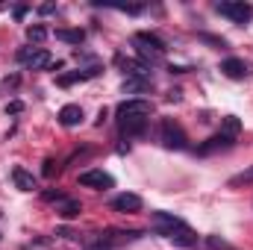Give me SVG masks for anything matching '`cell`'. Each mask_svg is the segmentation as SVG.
<instances>
[{
	"mask_svg": "<svg viewBox=\"0 0 253 250\" xmlns=\"http://www.w3.org/2000/svg\"><path fill=\"white\" fill-rule=\"evenodd\" d=\"M153 227L159 236H165L168 242L180 245V248H194L197 245V233L191 230L189 224L171 212H153Z\"/></svg>",
	"mask_w": 253,
	"mask_h": 250,
	"instance_id": "6da1fadb",
	"label": "cell"
},
{
	"mask_svg": "<svg viewBox=\"0 0 253 250\" xmlns=\"http://www.w3.org/2000/svg\"><path fill=\"white\" fill-rule=\"evenodd\" d=\"M215 12L224 15V18H230L233 24H248L253 18V6L245 3V0H224V3L215 6Z\"/></svg>",
	"mask_w": 253,
	"mask_h": 250,
	"instance_id": "7a4b0ae2",
	"label": "cell"
},
{
	"mask_svg": "<svg viewBox=\"0 0 253 250\" xmlns=\"http://www.w3.org/2000/svg\"><path fill=\"white\" fill-rule=\"evenodd\" d=\"M159 138H162V144H165L168 150H186V147H189V138H186L183 126L177 124V121H171V118H165V121H162Z\"/></svg>",
	"mask_w": 253,
	"mask_h": 250,
	"instance_id": "3957f363",
	"label": "cell"
},
{
	"mask_svg": "<svg viewBox=\"0 0 253 250\" xmlns=\"http://www.w3.org/2000/svg\"><path fill=\"white\" fill-rule=\"evenodd\" d=\"M83 188H94V191H106V188L115 186V180L106 174V171H100V168H91V171H83L80 174V180H77Z\"/></svg>",
	"mask_w": 253,
	"mask_h": 250,
	"instance_id": "277c9868",
	"label": "cell"
},
{
	"mask_svg": "<svg viewBox=\"0 0 253 250\" xmlns=\"http://www.w3.org/2000/svg\"><path fill=\"white\" fill-rule=\"evenodd\" d=\"M233 144H236V138L218 129V132H215L212 138H206V141H203V144L197 147V153H200V156H209V153H218V150H230Z\"/></svg>",
	"mask_w": 253,
	"mask_h": 250,
	"instance_id": "5b68a950",
	"label": "cell"
},
{
	"mask_svg": "<svg viewBox=\"0 0 253 250\" xmlns=\"http://www.w3.org/2000/svg\"><path fill=\"white\" fill-rule=\"evenodd\" d=\"M18 59L21 62H27L33 71H42V68H50V53L47 50H42V47H27V50H21L18 53Z\"/></svg>",
	"mask_w": 253,
	"mask_h": 250,
	"instance_id": "8992f818",
	"label": "cell"
},
{
	"mask_svg": "<svg viewBox=\"0 0 253 250\" xmlns=\"http://www.w3.org/2000/svg\"><path fill=\"white\" fill-rule=\"evenodd\" d=\"M112 209L115 212H124V215H135V212H141V197L132 194V191H124V194H118L112 200Z\"/></svg>",
	"mask_w": 253,
	"mask_h": 250,
	"instance_id": "52a82bcc",
	"label": "cell"
},
{
	"mask_svg": "<svg viewBox=\"0 0 253 250\" xmlns=\"http://www.w3.org/2000/svg\"><path fill=\"white\" fill-rule=\"evenodd\" d=\"M150 100H141V97H132V100H124L118 103V118H126V115H147L150 118Z\"/></svg>",
	"mask_w": 253,
	"mask_h": 250,
	"instance_id": "ba28073f",
	"label": "cell"
},
{
	"mask_svg": "<svg viewBox=\"0 0 253 250\" xmlns=\"http://www.w3.org/2000/svg\"><path fill=\"white\" fill-rule=\"evenodd\" d=\"M221 74L230 77V80H245V77L251 74V65L245 62V59H236V56H233V59H224V62H221Z\"/></svg>",
	"mask_w": 253,
	"mask_h": 250,
	"instance_id": "9c48e42d",
	"label": "cell"
},
{
	"mask_svg": "<svg viewBox=\"0 0 253 250\" xmlns=\"http://www.w3.org/2000/svg\"><path fill=\"white\" fill-rule=\"evenodd\" d=\"M147 115H126V118H118V126L124 135H141L147 129Z\"/></svg>",
	"mask_w": 253,
	"mask_h": 250,
	"instance_id": "30bf717a",
	"label": "cell"
},
{
	"mask_svg": "<svg viewBox=\"0 0 253 250\" xmlns=\"http://www.w3.org/2000/svg\"><path fill=\"white\" fill-rule=\"evenodd\" d=\"M135 44H141V50H150L153 56H162L165 53V42L153 33H135Z\"/></svg>",
	"mask_w": 253,
	"mask_h": 250,
	"instance_id": "8fae6325",
	"label": "cell"
},
{
	"mask_svg": "<svg viewBox=\"0 0 253 250\" xmlns=\"http://www.w3.org/2000/svg\"><path fill=\"white\" fill-rule=\"evenodd\" d=\"M83 106H77V103H68V106H62L59 109V124L62 126H80L83 124Z\"/></svg>",
	"mask_w": 253,
	"mask_h": 250,
	"instance_id": "7c38bea8",
	"label": "cell"
},
{
	"mask_svg": "<svg viewBox=\"0 0 253 250\" xmlns=\"http://www.w3.org/2000/svg\"><path fill=\"white\" fill-rule=\"evenodd\" d=\"M12 183L21 188V191H36V177H33L27 168H21V165L12 168Z\"/></svg>",
	"mask_w": 253,
	"mask_h": 250,
	"instance_id": "4fadbf2b",
	"label": "cell"
},
{
	"mask_svg": "<svg viewBox=\"0 0 253 250\" xmlns=\"http://www.w3.org/2000/svg\"><path fill=\"white\" fill-rule=\"evenodd\" d=\"M94 74H97V68H88V71H77V74H62V77H59V85L83 83V80H88V77H94Z\"/></svg>",
	"mask_w": 253,
	"mask_h": 250,
	"instance_id": "5bb4252c",
	"label": "cell"
},
{
	"mask_svg": "<svg viewBox=\"0 0 253 250\" xmlns=\"http://www.w3.org/2000/svg\"><path fill=\"white\" fill-rule=\"evenodd\" d=\"M56 39L59 42H68V44H83L85 33L83 30H56Z\"/></svg>",
	"mask_w": 253,
	"mask_h": 250,
	"instance_id": "9a60e30c",
	"label": "cell"
},
{
	"mask_svg": "<svg viewBox=\"0 0 253 250\" xmlns=\"http://www.w3.org/2000/svg\"><path fill=\"white\" fill-rule=\"evenodd\" d=\"M221 132H227V135L239 138V132H242V121H239L236 115H227V118L221 121Z\"/></svg>",
	"mask_w": 253,
	"mask_h": 250,
	"instance_id": "2e32d148",
	"label": "cell"
},
{
	"mask_svg": "<svg viewBox=\"0 0 253 250\" xmlns=\"http://www.w3.org/2000/svg\"><path fill=\"white\" fill-rule=\"evenodd\" d=\"M80 212H83V203H80V200H65L62 209H59V215H62V218H68V221H71V218H77Z\"/></svg>",
	"mask_w": 253,
	"mask_h": 250,
	"instance_id": "e0dca14e",
	"label": "cell"
},
{
	"mask_svg": "<svg viewBox=\"0 0 253 250\" xmlns=\"http://www.w3.org/2000/svg\"><path fill=\"white\" fill-rule=\"evenodd\" d=\"M27 39L30 42H44L47 39V30L44 27H27Z\"/></svg>",
	"mask_w": 253,
	"mask_h": 250,
	"instance_id": "ac0fdd59",
	"label": "cell"
},
{
	"mask_svg": "<svg viewBox=\"0 0 253 250\" xmlns=\"http://www.w3.org/2000/svg\"><path fill=\"white\" fill-rule=\"evenodd\" d=\"M242 183H253V168L242 171V174H236V177L230 180V186H242Z\"/></svg>",
	"mask_w": 253,
	"mask_h": 250,
	"instance_id": "d6986e66",
	"label": "cell"
},
{
	"mask_svg": "<svg viewBox=\"0 0 253 250\" xmlns=\"http://www.w3.org/2000/svg\"><path fill=\"white\" fill-rule=\"evenodd\" d=\"M44 200H47V203H53V200L65 203V194H62V191H44Z\"/></svg>",
	"mask_w": 253,
	"mask_h": 250,
	"instance_id": "ffe728a7",
	"label": "cell"
},
{
	"mask_svg": "<svg viewBox=\"0 0 253 250\" xmlns=\"http://www.w3.org/2000/svg\"><path fill=\"white\" fill-rule=\"evenodd\" d=\"M200 39H203V42H209V44H215V47H227V42H224V39H215V36H206V33H203Z\"/></svg>",
	"mask_w": 253,
	"mask_h": 250,
	"instance_id": "44dd1931",
	"label": "cell"
},
{
	"mask_svg": "<svg viewBox=\"0 0 253 250\" xmlns=\"http://www.w3.org/2000/svg\"><path fill=\"white\" fill-rule=\"evenodd\" d=\"M21 109H24V106H21V103H18V100H12V103H9V106H6V112H12V115H15V112H21Z\"/></svg>",
	"mask_w": 253,
	"mask_h": 250,
	"instance_id": "7402d4cb",
	"label": "cell"
},
{
	"mask_svg": "<svg viewBox=\"0 0 253 250\" xmlns=\"http://www.w3.org/2000/svg\"><path fill=\"white\" fill-rule=\"evenodd\" d=\"M44 177H53V162H50V159L44 162Z\"/></svg>",
	"mask_w": 253,
	"mask_h": 250,
	"instance_id": "603a6c76",
	"label": "cell"
}]
</instances>
